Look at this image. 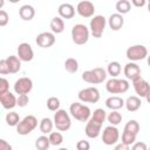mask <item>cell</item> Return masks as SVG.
I'll return each mask as SVG.
<instances>
[{
  "instance_id": "obj_3",
  "label": "cell",
  "mask_w": 150,
  "mask_h": 150,
  "mask_svg": "<svg viewBox=\"0 0 150 150\" xmlns=\"http://www.w3.org/2000/svg\"><path fill=\"white\" fill-rule=\"evenodd\" d=\"M90 35L89 28L83 23H76L71 28V40L75 45H84L88 42Z\"/></svg>"
},
{
  "instance_id": "obj_39",
  "label": "cell",
  "mask_w": 150,
  "mask_h": 150,
  "mask_svg": "<svg viewBox=\"0 0 150 150\" xmlns=\"http://www.w3.org/2000/svg\"><path fill=\"white\" fill-rule=\"evenodd\" d=\"M7 91H9V83L5 77H1L0 79V95L5 94Z\"/></svg>"
},
{
  "instance_id": "obj_4",
  "label": "cell",
  "mask_w": 150,
  "mask_h": 150,
  "mask_svg": "<svg viewBox=\"0 0 150 150\" xmlns=\"http://www.w3.org/2000/svg\"><path fill=\"white\" fill-rule=\"evenodd\" d=\"M129 82L128 80L124 79H117V77H111L110 80L107 81L105 83V89L109 94H124L129 90Z\"/></svg>"
},
{
  "instance_id": "obj_7",
  "label": "cell",
  "mask_w": 150,
  "mask_h": 150,
  "mask_svg": "<svg viewBox=\"0 0 150 150\" xmlns=\"http://www.w3.org/2000/svg\"><path fill=\"white\" fill-rule=\"evenodd\" d=\"M38 127V120L34 115H28L25 116L20 123L16 125V132L21 136H26L30 134L35 128Z\"/></svg>"
},
{
  "instance_id": "obj_20",
  "label": "cell",
  "mask_w": 150,
  "mask_h": 150,
  "mask_svg": "<svg viewBox=\"0 0 150 150\" xmlns=\"http://www.w3.org/2000/svg\"><path fill=\"white\" fill-rule=\"evenodd\" d=\"M57 12H59V16L60 18H62V19H71L75 15V7L71 4L64 2V4H61L59 6Z\"/></svg>"
},
{
  "instance_id": "obj_30",
  "label": "cell",
  "mask_w": 150,
  "mask_h": 150,
  "mask_svg": "<svg viewBox=\"0 0 150 150\" xmlns=\"http://www.w3.org/2000/svg\"><path fill=\"white\" fill-rule=\"evenodd\" d=\"M50 146L49 138L46 135H41L35 139V148L36 150H48Z\"/></svg>"
},
{
  "instance_id": "obj_47",
  "label": "cell",
  "mask_w": 150,
  "mask_h": 150,
  "mask_svg": "<svg viewBox=\"0 0 150 150\" xmlns=\"http://www.w3.org/2000/svg\"><path fill=\"white\" fill-rule=\"evenodd\" d=\"M146 61H148V66L150 67V55H148V57H146Z\"/></svg>"
},
{
  "instance_id": "obj_21",
  "label": "cell",
  "mask_w": 150,
  "mask_h": 150,
  "mask_svg": "<svg viewBox=\"0 0 150 150\" xmlns=\"http://www.w3.org/2000/svg\"><path fill=\"white\" fill-rule=\"evenodd\" d=\"M125 104V101L120 96H110L105 100V107L110 110H118Z\"/></svg>"
},
{
  "instance_id": "obj_38",
  "label": "cell",
  "mask_w": 150,
  "mask_h": 150,
  "mask_svg": "<svg viewBox=\"0 0 150 150\" xmlns=\"http://www.w3.org/2000/svg\"><path fill=\"white\" fill-rule=\"evenodd\" d=\"M9 21V15L8 13L5 11V9H1L0 11V26L1 27H5Z\"/></svg>"
},
{
  "instance_id": "obj_49",
  "label": "cell",
  "mask_w": 150,
  "mask_h": 150,
  "mask_svg": "<svg viewBox=\"0 0 150 150\" xmlns=\"http://www.w3.org/2000/svg\"><path fill=\"white\" fill-rule=\"evenodd\" d=\"M146 6H148V11H149V13H150V1L146 2Z\"/></svg>"
},
{
  "instance_id": "obj_6",
  "label": "cell",
  "mask_w": 150,
  "mask_h": 150,
  "mask_svg": "<svg viewBox=\"0 0 150 150\" xmlns=\"http://www.w3.org/2000/svg\"><path fill=\"white\" fill-rule=\"evenodd\" d=\"M54 125L59 131H67L71 127V120L69 114L64 109H59L54 114Z\"/></svg>"
},
{
  "instance_id": "obj_48",
  "label": "cell",
  "mask_w": 150,
  "mask_h": 150,
  "mask_svg": "<svg viewBox=\"0 0 150 150\" xmlns=\"http://www.w3.org/2000/svg\"><path fill=\"white\" fill-rule=\"evenodd\" d=\"M145 100H146V102H148V103H150V94H149V95L145 97Z\"/></svg>"
},
{
  "instance_id": "obj_42",
  "label": "cell",
  "mask_w": 150,
  "mask_h": 150,
  "mask_svg": "<svg viewBox=\"0 0 150 150\" xmlns=\"http://www.w3.org/2000/svg\"><path fill=\"white\" fill-rule=\"evenodd\" d=\"M76 149L77 150H90V143L84 139H80L76 143Z\"/></svg>"
},
{
  "instance_id": "obj_16",
  "label": "cell",
  "mask_w": 150,
  "mask_h": 150,
  "mask_svg": "<svg viewBox=\"0 0 150 150\" xmlns=\"http://www.w3.org/2000/svg\"><path fill=\"white\" fill-rule=\"evenodd\" d=\"M123 73L127 77V80H131L134 81L135 79H137L138 76H141V68L136 62H128L124 66Z\"/></svg>"
},
{
  "instance_id": "obj_29",
  "label": "cell",
  "mask_w": 150,
  "mask_h": 150,
  "mask_svg": "<svg viewBox=\"0 0 150 150\" xmlns=\"http://www.w3.org/2000/svg\"><path fill=\"white\" fill-rule=\"evenodd\" d=\"M115 8L118 14H127L131 9V2L129 0H118L115 5Z\"/></svg>"
},
{
  "instance_id": "obj_33",
  "label": "cell",
  "mask_w": 150,
  "mask_h": 150,
  "mask_svg": "<svg viewBox=\"0 0 150 150\" xmlns=\"http://www.w3.org/2000/svg\"><path fill=\"white\" fill-rule=\"evenodd\" d=\"M5 120H6L7 125H9V127H16V125L20 123V121H21L19 114L15 112V111H9V112H7Z\"/></svg>"
},
{
  "instance_id": "obj_19",
  "label": "cell",
  "mask_w": 150,
  "mask_h": 150,
  "mask_svg": "<svg viewBox=\"0 0 150 150\" xmlns=\"http://www.w3.org/2000/svg\"><path fill=\"white\" fill-rule=\"evenodd\" d=\"M101 128L102 125L93 122L91 120H89L86 124V128H84V132L87 135V137L89 138H97L101 134Z\"/></svg>"
},
{
  "instance_id": "obj_5",
  "label": "cell",
  "mask_w": 150,
  "mask_h": 150,
  "mask_svg": "<svg viewBox=\"0 0 150 150\" xmlns=\"http://www.w3.org/2000/svg\"><path fill=\"white\" fill-rule=\"evenodd\" d=\"M108 21L107 19L103 16V15H94L91 19H90V22H89V30H90V34L96 38V39H100L105 29V26H107Z\"/></svg>"
},
{
  "instance_id": "obj_31",
  "label": "cell",
  "mask_w": 150,
  "mask_h": 150,
  "mask_svg": "<svg viewBox=\"0 0 150 150\" xmlns=\"http://www.w3.org/2000/svg\"><path fill=\"white\" fill-rule=\"evenodd\" d=\"M64 69L68 73H70V74H75L79 70V62H77V60L74 59V57H68L64 61Z\"/></svg>"
},
{
  "instance_id": "obj_40",
  "label": "cell",
  "mask_w": 150,
  "mask_h": 150,
  "mask_svg": "<svg viewBox=\"0 0 150 150\" xmlns=\"http://www.w3.org/2000/svg\"><path fill=\"white\" fill-rule=\"evenodd\" d=\"M0 74H1V75L11 74V71H9V67H8V64H7L6 59L0 60Z\"/></svg>"
},
{
  "instance_id": "obj_10",
  "label": "cell",
  "mask_w": 150,
  "mask_h": 150,
  "mask_svg": "<svg viewBox=\"0 0 150 150\" xmlns=\"http://www.w3.org/2000/svg\"><path fill=\"white\" fill-rule=\"evenodd\" d=\"M120 139V131L114 125H108L103 129L102 132V142L105 145H114Z\"/></svg>"
},
{
  "instance_id": "obj_14",
  "label": "cell",
  "mask_w": 150,
  "mask_h": 150,
  "mask_svg": "<svg viewBox=\"0 0 150 150\" xmlns=\"http://www.w3.org/2000/svg\"><path fill=\"white\" fill-rule=\"evenodd\" d=\"M56 39H55V34L52 32H42L40 34H38L35 42L39 47L41 48H49L55 43Z\"/></svg>"
},
{
  "instance_id": "obj_2",
  "label": "cell",
  "mask_w": 150,
  "mask_h": 150,
  "mask_svg": "<svg viewBox=\"0 0 150 150\" xmlns=\"http://www.w3.org/2000/svg\"><path fill=\"white\" fill-rule=\"evenodd\" d=\"M70 116L80 122H88L91 117V110L88 105H84L80 102H73L69 107Z\"/></svg>"
},
{
  "instance_id": "obj_43",
  "label": "cell",
  "mask_w": 150,
  "mask_h": 150,
  "mask_svg": "<svg viewBox=\"0 0 150 150\" xmlns=\"http://www.w3.org/2000/svg\"><path fill=\"white\" fill-rule=\"evenodd\" d=\"M131 150H148V146L144 142H135L131 146Z\"/></svg>"
},
{
  "instance_id": "obj_35",
  "label": "cell",
  "mask_w": 150,
  "mask_h": 150,
  "mask_svg": "<svg viewBox=\"0 0 150 150\" xmlns=\"http://www.w3.org/2000/svg\"><path fill=\"white\" fill-rule=\"evenodd\" d=\"M49 138V142H50V145H54V146H57V145H61L62 142H63V136L60 131H52L48 136Z\"/></svg>"
},
{
  "instance_id": "obj_32",
  "label": "cell",
  "mask_w": 150,
  "mask_h": 150,
  "mask_svg": "<svg viewBox=\"0 0 150 150\" xmlns=\"http://www.w3.org/2000/svg\"><path fill=\"white\" fill-rule=\"evenodd\" d=\"M124 131H128V132L137 136L139 132V123L136 120H129L124 125Z\"/></svg>"
},
{
  "instance_id": "obj_45",
  "label": "cell",
  "mask_w": 150,
  "mask_h": 150,
  "mask_svg": "<svg viewBox=\"0 0 150 150\" xmlns=\"http://www.w3.org/2000/svg\"><path fill=\"white\" fill-rule=\"evenodd\" d=\"M131 5L135 7H143L144 5H146L145 0H131Z\"/></svg>"
},
{
  "instance_id": "obj_12",
  "label": "cell",
  "mask_w": 150,
  "mask_h": 150,
  "mask_svg": "<svg viewBox=\"0 0 150 150\" xmlns=\"http://www.w3.org/2000/svg\"><path fill=\"white\" fill-rule=\"evenodd\" d=\"M132 86L135 89V93L137 94L136 96L141 97H146L150 94V84L148 81H145L142 76H138L132 81Z\"/></svg>"
},
{
  "instance_id": "obj_27",
  "label": "cell",
  "mask_w": 150,
  "mask_h": 150,
  "mask_svg": "<svg viewBox=\"0 0 150 150\" xmlns=\"http://www.w3.org/2000/svg\"><path fill=\"white\" fill-rule=\"evenodd\" d=\"M121 71H122V66H121V63L120 62H117V61H111V62H109L108 63V66H107V73H108V75H110L111 77H117L120 74H121Z\"/></svg>"
},
{
  "instance_id": "obj_11",
  "label": "cell",
  "mask_w": 150,
  "mask_h": 150,
  "mask_svg": "<svg viewBox=\"0 0 150 150\" xmlns=\"http://www.w3.org/2000/svg\"><path fill=\"white\" fill-rule=\"evenodd\" d=\"M13 89H14V93L15 94L27 95L33 89V81H32V79H29L27 76L20 77V79H18L15 81V83L13 86Z\"/></svg>"
},
{
  "instance_id": "obj_50",
  "label": "cell",
  "mask_w": 150,
  "mask_h": 150,
  "mask_svg": "<svg viewBox=\"0 0 150 150\" xmlns=\"http://www.w3.org/2000/svg\"><path fill=\"white\" fill-rule=\"evenodd\" d=\"M59 150H68V149H67V148H60Z\"/></svg>"
},
{
  "instance_id": "obj_41",
  "label": "cell",
  "mask_w": 150,
  "mask_h": 150,
  "mask_svg": "<svg viewBox=\"0 0 150 150\" xmlns=\"http://www.w3.org/2000/svg\"><path fill=\"white\" fill-rule=\"evenodd\" d=\"M29 102L28 95H19L18 96V107L19 108H25Z\"/></svg>"
},
{
  "instance_id": "obj_9",
  "label": "cell",
  "mask_w": 150,
  "mask_h": 150,
  "mask_svg": "<svg viewBox=\"0 0 150 150\" xmlns=\"http://www.w3.org/2000/svg\"><path fill=\"white\" fill-rule=\"evenodd\" d=\"M77 97L80 102L83 103H97L100 100V91L95 87H88L81 89L77 94Z\"/></svg>"
},
{
  "instance_id": "obj_17",
  "label": "cell",
  "mask_w": 150,
  "mask_h": 150,
  "mask_svg": "<svg viewBox=\"0 0 150 150\" xmlns=\"http://www.w3.org/2000/svg\"><path fill=\"white\" fill-rule=\"evenodd\" d=\"M0 103L4 109L9 110L18 105V97H15V95L13 93L7 91V93L0 95Z\"/></svg>"
},
{
  "instance_id": "obj_13",
  "label": "cell",
  "mask_w": 150,
  "mask_h": 150,
  "mask_svg": "<svg viewBox=\"0 0 150 150\" xmlns=\"http://www.w3.org/2000/svg\"><path fill=\"white\" fill-rule=\"evenodd\" d=\"M76 12L82 18H93L94 13H95V6H94V4L91 1L83 0V1H80L77 4Z\"/></svg>"
},
{
  "instance_id": "obj_28",
  "label": "cell",
  "mask_w": 150,
  "mask_h": 150,
  "mask_svg": "<svg viewBox=\"0 0 150 150\" xmlns=\"http://www.w3.org/2000/svg\"><path fill=\"white\" fill-rule=\"evenodd\" d=\"M53 127H54V122L49 118V117H43L41 121H40V131L42 132V135H49L52 131H53Z\"/></svg>"
},
{
  "instance_id": "obj_8",
  "label": "cell",
  "mask_w": 150,
  "mask_h": 150,
  "mask_svg": "<svg viewBox=\"0 0 150 150\" xmlns=\"http://www.w3.org/2000/svg\"><path fill=\"white\" fill-rule=\"evenodd\" d=\"M148 55H149L148 54V49L143 45L130 46L125 52V56L128 57V60L130 62H137V61L144 60L145 57H148Z\"/></svg>"
},
{
  "instance_id": "obj_1",
  "label": "cell",
  "mask_w": 150,
  "mask_h": 150,
  "mask_svg": "<svg viewBox=\"0 0 150 150\" xmlns=\"http://www.w3.org/2000/svg\"><path fill=\"white\" fill-rule=\"evenodd\" d=\"M107 76H108L107 70L101 67H96L94 69H89L82 73V80L90 84L103 83L107 80Z\"/></svg>"
},
{
  "instance_id": "obj_34",
  "label": "cell",
  "mask_w": 150,
  "mask_h": 150,
  "mask_svg": "<svg viewBox=\"0 0 150 150\" xmlns=\"http://www.w3.org/2000/svg\"><path fill=\"white\" fill-rule=\"evenodd\" d=\"M107 120L110 123V125L116 127V125H118L122 122V115L117 110H111V112H109L107 115Z\"/></svg>"
},
{
  "instance_id": "obj_18",
  "label": "cell",
  "mask_w": 150,
  "mask_h": 150,
  "mask_svg": "<svg viewBox=\"0 0 150 150\" xmlns=\"http://www.w3.org/2000/svg\"><path fill=\"white\" fill-rule=\"evenodd\" d=\"M108 25L110 27L111 30H120L123 25H124V18L122 14H118L117 12L116 13H112L110 14L109 19H108Z\"/></svg>"
},
{
  "instance_id": "obj_36",
  "label": "cell",
  "mask_w": 150,
  "mask_h": 150,
  "mask_svg": "<svg viewBox=\"0 0 150 150\" xmlns=\"http://www.w3.org/2000/svg\"><path fill=\"white\" fill-rule=\"evenodd\" d=\"M60 100L55 96H50L48 100H47V108L50 110V111H57L60 109Z\"/></svg>"
},
{
  "instance_id": "obj_26",
  "label": "cell",
  "mask_w": 150,
  "mask_h": 150,
  "mask_svg": "<svg viewBox=\"0 0 150 150\" xmlns=\"http://www.w3.org/2000/svg\"><path fill=\"white\" fill-rule=\"evenodd\" d=\"M105 118H107V112H105V110L102 109V108H97V109L94 110V112H91V117H90L89 120H91L93 122H95V123L102 125L103 122L105 121Z\"/></svg>"
},
{
  "instance_id": "obj_15",
  "label": "cell",
  "mask_w": 150,
  "mask_h": 150,
  "mask_svg": "<svg viewBox=\"0 0 150 150\" xmlns=\"http://www.w3.org/2000/svg\"><path fill=\"white\" fill-rule=\"evenodd\" d=\"M18 57L22 61V62H29L33 60L34 57V52L32 46L28 42H22L18 46Z\"/></svg>"
},
{
  "instance_id": "obj_46",
  "label": "cell",
  "mask_w": 150,
  "mask_h": 150,
  "mask_svg": "<svg viewBox=\"0 0 150 150\" xmlns=\"http://www.w3.org/2000/svg\"><path fill=\"white\" fill-rule=\"evenodd\" d=\"M114 150H130V149H129V145H127V144H124V143L121 142V143H118V144L115 145Z\"/></svg>"
},
{
  "instance_id": "obj_44",
  "label": "cell",
  "mask_w": 150,
  "mask_h": 150,
  "mask_svg": "<svg viewBox=\"0 0 150 150\" xmlns=\"http://www.w3.org/2000/svg\"><path fill=\"white\" fill-rule=\"evenodd\" d=\"M0 150H13L12 145L4 138L0 139Z\"/></svg>"
},
{
  "instance_id": "obj_22",
  "label": "cell",
  "mask_w": 150,
  "mask_h": 150,
  "mask_svg": "<svg viewBox=\"0 0 150 150\" xmlns=\"http://www.w3.org/2000/svg\"><path fill=\"white\" fill-rule=\"evenodd\" d=\"M19 15L23 21H30L35 16V9L32 5H23L19 8Z\"/></svg>"
},
{
  "instance_id": "obj_24",
  "label": "cell",
  "mask_w": 150,
  "mask_h": 150,
  "mask_svg": "<svg viewBox=\"0 0 150 150\" xmlns=\"http://www.w3.org/2000/svg\"><path fill=\"white\" fill-rule=\"evenodd\" d=\"M49 27L52 29V33H54V34H61L64 30V21L60 16H54L50 20Z\"/></svg>"
},
{
  "instance_id": "obj_25",
  "label": "cell",
  "mask_w": 150,
  "mask_h": 150,
  "mask_svg": "<svg viewBox=\"0 0 150 150\" xmlns=\"http://www.w3.org/2000/svg\"><path fill=\"white\" fill-rule=\"evenodd\" d=\"M6 61H7V64L9 67L11 74H15L21 69V62L22 61L18 57V55H11L6 59Z\"/></svg>"
},
{
  "instance_id": "obj_23",
  "label": "cell",
  "mask_w": 150,
  "mask_h": 150,
  "mask_svg": "<svg viewBox=\"0 0 150 150\" xmlns=\"http://www.w3.org/2000/svg\"><path fill=\"white\" fill-rule=\"evenodd\" d=\"M125 108L128 111L130 112H134V111H137L141 105H142V101L138 96H129L127 100H125Z\"/></svg>"
},
{
  "instance_id": "obj_51",
  "label": "cell",
  "mask_w": 150,
  "mask_h": 150,
  "mask_svg": "<svg viewBox=\"0 0 150 150\" xmlns=\"http://www.w3.org/2000/svg\"><path fill=\"white\" fill-rule=\"evenodd\" d=\"M148 150H150V146H149V148H148Z\"/></svg>"
},
{
  "instance_id": "obj_37",
  "label": "cell",
  "mask_w": 150,
  "mask_h": 150,
  "mask_svg": "<svg viewBox=\"0 0 150 150\" xmlns=\"http://www.w3.org/2000/svg\"><path fill=\"white\" fill-rule=\"evenodd\" d=\"M136 137H137L136 135H132V134L123 130V134H122V143H124V144H127V145L130 146L131 144H134L136 142Z\"/></svg>"
}]
</instances>
